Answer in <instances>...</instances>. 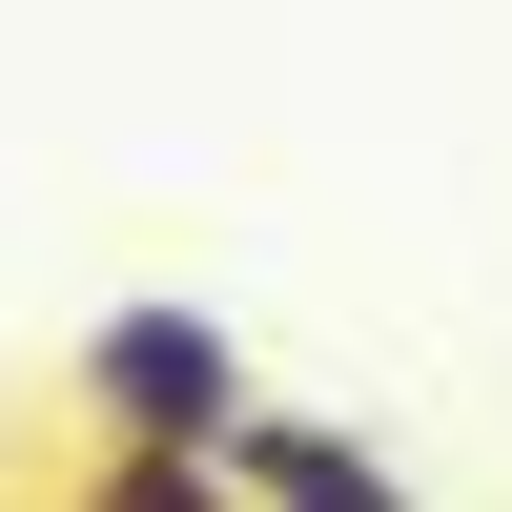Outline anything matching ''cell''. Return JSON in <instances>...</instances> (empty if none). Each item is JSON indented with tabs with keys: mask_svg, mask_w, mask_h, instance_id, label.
I'll return each mask as SVG.
<instances>
[{
	"mask_svg": "<svg viewBox=\"0 0 512 512\" xmlns=\"http://www.w3.org/2000/svg\"><path fill=\"white\" fill-rule=\"evenodd\" d=\"M205 472H226L246 512H410V492H390V472H369V451H349V431H308V410H246V431H226V451H205Z\"/></svg>",
	"mask_w": 512,
	"mask_h": 512,
	"instance_id": "7a4b0ae2",
	"label": "cell"
},
{
	"mask_svg": "<svg viewBox=\"0 0 512 512\" xmlns=\"http://www.w3.org/2000/svg\"><path fill=\"white\" fill-rule=\"evenodd\" d=\"M62 410H82V451H226L246 431V349L205 308H103L82 369H62Z\"/></svg>",
	"mask_w": 512,
	"mask_h": 512,
	"instance_id": "6da1fadb",
	"label": "cell"
},
{
	"mask_svg": "<svg viewBox=\"0 0 512 512\" xmlns=\"http://www.w3.org/2000/svg\"><path fill=\"white\" fill-rule=\"evenodd\" d=\"M62 512H246V492L205 472V451H82V472H62Z\"/></svg>",
	"mask_w": 512,
	"mask_h": 512,
	"instance_id": "3957f363",
	"label": "cell"
}]
</instances>
